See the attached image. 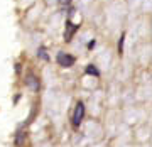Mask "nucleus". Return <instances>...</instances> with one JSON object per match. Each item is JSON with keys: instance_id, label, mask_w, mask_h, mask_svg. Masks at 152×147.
Listing matches in <instances>:
<instances>
[{"instance_id": "obj_9", "label": "nucleus", "mask_w": 152, "mask_h": 147, "mask_svg": "<svg viewBox=\"0 0 152 147\" xmlns=\"http://www.w3.org/2000/svg\"><path fill=\"white\" fill-rule=\"evenodd\" d=\"M95 44H96L95 41H90V44H88V48H90V49H91V48H95Z\"/></svg>"}, {"instance_id": "obj_2", "label": "nucleus", "mask_w": 152, "mask_h": 147, "mask_svg": "<svg viewBox=\"0 0 152 147\" xmlns=\"http://www.w3.org/2000/svg\"><path fill=\"white\" fill-rule=\"evenodd\" d=\"M83 117H85V103L83 102H78L76 103V108H75V113H73V125L75 127L80 125Z\"/></svg>"}, {"instance_id": "obj_6", "label": "nucleus", "mask_w": 152, "mask_h": 147, "mask_svg": "<svg viewBox=\"0 0 152 147\" xmlns=\"http://www.w3.org/2000/svg\"><path fill=\"white\" fill-rule=\"evenodd\" d=\"M86 75H95V76H100V71H98L93 64H90V66L86 68Z\"/></svg>"}, {"instance_id": "obj_4", "label": "nucleus", "mask_w": 152, "mask_h": 147, "mask_svg": "<svg viewBox=\"0 0 152 147\" xmlns=\"http://www.w3.org/2000/svg\"><path fill=\"white\" fill-rule=\"evenodd\" d=\"M26 83H27L29 88H31V90H34V91H36V90H39V80L34 76V75H29L27 80H26Z\"/></svg>"}, {"instance_id": "obj_8", "label": "nucleus", "mask_w": 152, "mask_h": 147, "mask_svg": "<svg viewBox=\"0 0 152 147\" xmlns=\"http://www.w3.org/2000/svg\"><path fill=\"white\" fill-rule=\"evenodd\" d=\"M124 39H125V34H122V37H120V41H118V53L120 54L124 53Z\"/></svg>"}, {"instance_id": "obj_1", "label": "nucleus", "mask_w": 152, "mask_h": 147, "mask_svg": "<svg viewBox=\"0 0 152 147\" xmlns=\"http://www.w3.org/2000/svg\"><path fill=\"white\" fill-rule=\"evenodd\" d=\"M56 61H58V64L63 66V68H71V66L76 63L75 56L66 54V53H58V56H56Z\"/></svg>"}, {"instance_id": "obj_3", "label": "nucleus", "mask_w": 152, "mask_h": 147, "mask_svg": "<svg viewBox=\"0 0 152 147\" xmlns=\"http://www.w3.org/2000/svg\"><path fill=\"white\" fill-rule=\"evenodd\" d=\"M78 29H80V26L73 24L71 20H66V29H64V41L66 42H71L73 41V36H75V32Z\"/></svg>"}, {"instance_id": "obj_7", "label": "nucleus", "mask_w": 152, "mask_h": 147, "mask_svg": "<svg viewBox=\"0 0 152 147\" xmlns=\"http://www.w3.org/2000/svg\"><path fill=\"white\" fill-rule=\"evenodd\" d=\"M37 54L41 56V58H42L44 61H49V56L46 54V49H44V48H41V49H39V53H37Z\"/></svg>"}, {"instance_id": "obj_5", "label": "nucleus", "mask_w": 152, "mask_h": 147, "mask_svg": "<svg viewBox=\"0 0 152 147\" xmlns=\"http://www.w3.org/2000/svg\"><path fill=\"white\" fill-rule=\"evenodd\" d=\"M24 137H26V132H19V134H17V139H15V146L17 147L24 146Z\"/></svg>"}]
</instances>
